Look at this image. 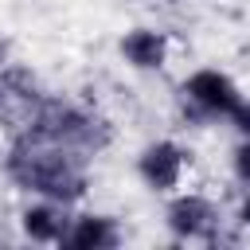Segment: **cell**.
I'll list each match as a JSON object with an SVG mask.
<instances>
[{
    "instance_id": "1",
    "label": "cell",
    "mask_w": 250,
    "mask_h": 250,
    "mask_svg": "<svg viewBox=\"0 0 250 250\" xmlns=\"http://www.w3.org/2000/svg\"><path fill=\"white\" fill-rule=\"evenodd\" d=\"M4 176L31 195L59 199L70 207L90 188V156L20 125L16 137L8 141V152H4Z\"/></svg>"
},
{
    "instance_id": "2",
    "label": "cell",
    "mask_w": 250,
    "mask_h": 250,
    "mask_svg": "<svg viewBox=\"0 0 250 250\" xmlns=\"http://www.w3.org/2000/svg\"><path fill=\"white\" fill-rule=\"evenodd\" d=\"M20 125H27V129H35V133H43V137H51V141H62V145L78 148V152L90 156V160H94V156L109 145V137H113V133H109V121H105L102 113H94L90 105H78V102H70V98H55V94H43Z\"/></svg>"
},
{
    "instance_id": "3",
    "label": "cell",
    "mask_w": 250,
    "mask_h": 250,
    "mask_svg": "<svg viewBox=\"0 0 250 250\" xmlns=\"http://www.w3.org/2000/svg\"><path fill=\"white\" fill-rule=\"evenodd\" d=\"M180 98H184V109H191L195 121H215V117H234V109L242 105L246 94L219 66H199L184 78Z\"/></svg>"
},
{
    "instance_id": "4",
    "label": "cell",
    "mask_w": 250,
    "mask_h": 250,
    "mask_svg": "<svg viewBox=\"0 0 250 250\" xmlns=\"http://www.w3.org/2000/svg\"><path fill=\"white\" fill-rule=\"evenodd\" d=\"M164 223L172 230V238L180 242H219L223 238V215L215 207V199L199 195V191H184L168 203L164 211Z\"/></svg>"
},
{
    "instance_id": "5",
    "label": "cell",
    "mask_w": 250,
    "mask_h": 250,
    "mask_svg": "<svg viewBox=\"0 0 250 250\" xmlns=\"http://www.w3.org/2000/svg\"><path fill=\"white\" fill-rule=\"evenodd\" d=\"M191 164V152L172 141V137H160V141H148L141 152H137V176L148 191H176L184 184V172Z\"/></svg>"
},
{
    "instance_id": "6",
    "label": "cell",
    "mask_w": 250,
    "mask_h": 250,
    "mask_svg": "<svg viewBox=\"0 0 250 250\" xmlns=\"http://www.w3.org/2000/svg\"><path fill=\"white\" fill-rule=\"evenodd\" d=\"M172 55V39L156 27H129L121 35V59L133 70H164Z\"/></svg>"
},
{
    "instance_id": "7",
    "label": "cell",
    "mask_w": 250,
    "mask_h": 250,
    "mask_svg": "<svg viewBox=\"0 0 250 250\" xmlns=\"http://www.w3.org/2000/svg\"><path fill=\"white\" fill-rule=\"evenodd\" d=\"M70 219H74V215L66 211V203H59V199H43V195L20 211V227H23V234H27L31 242H55V246L62 242Z\"/></svg>"
},
{
    "instance_id": "8",
    "label": "cell",
    "mask_w": 250,
    "mask_h": 250,
    "mask_svg": "<svg viewBox=\"0 0 250 250\" xmlns=\"http://www.w3.org/2000/svg\"><path fill=\"white\" fill-rule=\"evenodd\" d=\"M59 246H74V250H113V246H121V227H117L113 215H74Z\"/></svg>"
},
{
    "instance_id": "9",
    "label": "cell",
    "mask_w": 250,
    "mask_h": 250,
    "mask_svg": "<svg viewBox=\"0 0 250 250\" xmlns=\"http://www.w3.org/2000/svg\"><path fill=\"white\" fill-rule=\"evenodd\" d=\"M230 172H234V180H238L242 188H250V137H242V141L234 145V152H230Z\"/></svg>"
},
{
    "instance_id": "10",
    "label": "cell",
    "mask_w": 250,
    "mask_h": 250,
    "mask_svg": "<svg viewBox=\"0 0 250 250\" xmlns=\"http://www.w3.org/2000/svg\"><path fill=\"white\" fill-rule=\"evenodd\" d=\"M234 125H238V133L242 137H250V98H242V105L234 109V117H230Z\"/></svg>"
},
{
    "instance_id": "11",
    "label": "cell",
    "mask_w": 250,
    "mask_h": 250,
    "mask_svg": "<svg viewBox=\"0 0 250 250\" xmlns=\"http://www.w3.org/2000/svg\"><path fill=\"white\" fill-rule=\"evenodd\" d=\"M234 219H238V227H246V230H250V195L238 203V215H234Z\"/></svg>"
},
{
    "instance_id": "12",
    "label": "cell",
    "mask_w": 250,
    "mask_h": 250,
    "mask_svg": "<svg viewBox=\"0 0 250 250\" xmlns=\"http://www.w3.org/2000/svg\"><path fill=\"white\" fill-rule=\"evenodd\" d=\"M8 62H12V43L0 35V66H8Z\"/></svg>"
},
{
    "instance_id": "13",
    "label": "cell",
    "mask_w": 250,
    "mask_h": 250,
    "mask_svg": "<svg viewBox=\"0 0 250 250\" xmlns=\"http://www.w3.org/2000/svg\"><path fill=\"white\" fill-rule=\"evenodd\" d=\"M8 105H12V102H8V94H4V86H0V117L8 113Z\"/></svg>"
}]
</instances>
